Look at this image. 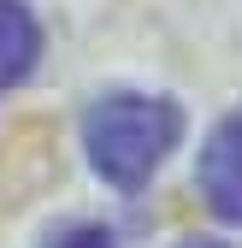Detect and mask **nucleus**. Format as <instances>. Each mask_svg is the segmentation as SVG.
I'll return each mask as SVG.
<instances>
[{"label": "nucleus", "instance_id": "obj_5", "mask_svg": "<svg viewBox=\"0 0 242 248\" xmlns=\"http://www.w3.org/2000/svg\"><path fill=\"white\" fill-rule=\"evenodd\" d=\"M177 248H236V242H219V236H189V242H177Z\"/></svg>", "mask_w": 242, "mask_h": 248}, {"label": "nucleus", "instance_id": "obj_2", "mask_svg": "<svg viewBox=\"0 0 242 248\" xmlns=\"http://www.w3.org/2000/svg\"><path fill=\"white\" fill-rule=\"evenodd\" d=\"M195 183H201L207 207H213V219L242 225V112L213 124V136H207V148H201Z\"/></svg>", "mask_w": 242, "mask_h": 248}, {"label": "nucleus", "instance_id": "obj_4", "mask_svg": "<svg viewBox=\"0 0 242 248\" xmlns=\"http://www.w3.org/2000/svg\"><path fill=\"white\" fill-rule=\"evenodd\" d=\"M42 248H112V231L106 225H65V231H53Z\"/></svg>", "mask_w": 242, "mask_h": 248}, {"label": "nucleus", "instance_id": "obj_3", "mask_svg": "<svg viewBox=\"0 0 242 248\" xmlns=\"http://www.w3.org/2000/svg\"><path fill=\"white\" fill-rule=\"evenodd\" d=\"M42 59V24L24 0H0V89L24 83Z\"/></svg>", "mask_w": 242, "mask_h": 248}, {"label": "nucleus", "instance_id": "obj_1", "mask_svg": "<svg viewBox=\"0 0 242 248\" xmlns=\"http://www.w3.org/2000/svg\"><path fill=\"white\" fill-rule=\"evenodd\" d=\"M183 136V112L166 95H142V89H118L101 95L83 118V148L101 183L112 189H142L148 177L166 166V154Z\"/></svg>", "mask_w": 242, "mask_h": 248}]
</instances>
